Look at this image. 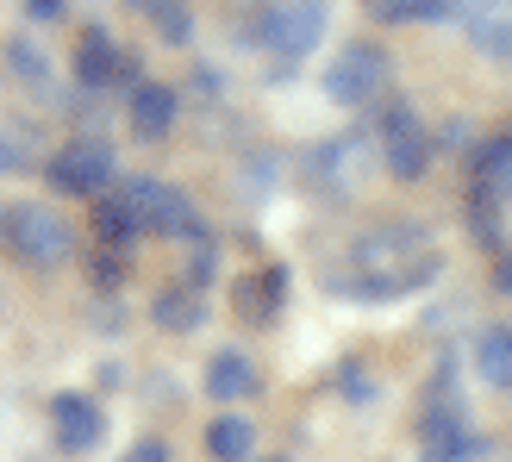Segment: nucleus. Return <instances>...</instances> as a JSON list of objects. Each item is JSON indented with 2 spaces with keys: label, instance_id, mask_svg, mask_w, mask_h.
<instances>
[{
  "label": "nucleus",
  "instance_id": "22",
  "mask_svg": "<svg viewBox=\"0 0 512 462\" xmlns=\"http://www.w3.org/2000/svg\"><path fill=\"white\" fill-rule=\"evenodd\" d=\"M381 19H419V25H438L450 13H463V0H369Z\"/></svg>",
  "mask_w": 512,
  "mask_h": 462
},
{
  "label": "nucleus",
  "instance_id": "5",
  "mask_svg": "<svg viewBox=\"0 0 512 462\" xmlns=\"http://www.w3.org/2000/svg\"><path fill=\"white\" fill-rule=\"evenodd\" d=\"M375 138H381V163H388V175H400V182H419L431 169V157H438V132H425L413 100H388Z\"/></svg>",
  "mask_w": 512,
  "mask_h": 462
},
{
  "label": "nucleus",
  "instance_id": "34",
  "mask_svg": "<svg viewBox=\"0 0 512 462\" xmlns=\"http://www.w3.org/2000/svg\"><path fill=\"white\" fill-rule=\"evenodd\" d=\"M0 244H7V213H0Z\"/></svg>",
  "mask_w": 512,
  "mask_h": 462
},
{
  "label": "nucleus",
  "instance_id": "27",
  "mask_svg": "<svg viewBox=\"0 0 512 462\" xmlns=\"http://www.w3.org/2000/svg\"><path fill=\"white\" fill-rule=\"evenodd\" d=\"M338 394H344L350 406H369V400H375V375H369L363 363H344V369H338Z\"/></svg>",
  "mask_w": 512,
  "mask_h": 462
},
{
  "label": "nucleus",
  "instance_id": "21",
  "mask_svg": "<svg viewBox=\"0 0 512 462\" xmlns=\"http://www.w3.org/2000/svg\"><path fill=\"white\" fill-rule=\"evenodd\" d=\"M463 213H469L475 244L500 256V250H506V200H494L488 188H475V182H469V207H463Z\"/></svg>",
  "mask_w": 512,
  "mask_h": 462
},
{
  "label": "nucleus",
  "instance_id": "11",
  "mask_svg": "<svg viewBox=\"0 0 512 462\" xmlns=\"http://www.w3.org/2000/svg\"><path fill=\"white\" fill-rule=\"evenodd\" d=\"M144 238V219H138V200H132V182H119L94 200V244L100 250H119L132 256V244Z\"/></svg>",
  "mask_w": 512,
  "mask_h": 462
},
{
  "label": "nucleus",
  "instance_id": "10",
  "mask_svg": "<svg viewBox=\"0 0 512 462\" xmlns=\"http://www.w3.org/2000/svg\"><path fill=\"white\" fill-rule=\"evenodd\" d=\"M50 431H57V444L69 456H88L100 438H107V413H100L94 394L63 388V394H50Z\"/></svg>",
  "mask_w": 512,
  "mask_h": 462
},
{
  "label": "nucleus",
  "instance_id": "2",
  "mask_svg": "<svg viewBox=\"0 0 512 462\" xmlns=\"http://www.w3.org/2000/svg\"><path fill=\"white\" fill-rule=\"evenodd\" d=\"M388 82H394L388 50L375 38H350L325 69V100H338V107H369L375 94H388Z\"/></svg>",
  "mask_w": 512,
  "mask_h": 462
},
{
  "label": "nucleus",
  "instance_id": "16",
  "mask_svg": "<svg viewBox=\"0 0 512 462\" xmlns=\"http://www.w3.org/2000/svg\"><path fill=\"white\" fill-rule=\"evenodd\" d=\"M469 44L481 50V57H494V63H512V7L481 0V7L469 13Z\"/></svg>",
  "mask_w": 512,
  "mask_h": 462
},
{
  "label": "nucleus",
  "instance_id": "12",
  "mask_svg": "<svg viewBox=\"0 0 512 462\" xmlns=\"http://www.w3.org/2000/svg\"><path fill=\"white\" fill-rule=\"evenodd\" d=\"M175 113H182V94L169 82H144L138 94H125V119H132V132L144 144H163L175 132Z\"/></svg>",
  "mask_w": 512,
  "mask_h": 462
},
{
  "label": "nucleus",
  "instance_id": "29",
  "mask_svg": "<svg viewBox=\"0 0 512 462\" xmlns=\"http://www.w3.org/2000/svg\"><path fill=\"white\" fill-rule=\"evenodd\" d=\"M13 169H25V150L13 144V132L0 125V175H13Z\"/></svg>",
  "mask_w": 512,
  "mask_h": 462
},
{
  "label": "nucleus",
  "instance_id": "3",
  "mask_svg": "<svg viewBox=\"0 0 512 462\" xmlns=\"http://www.w3.org/2000/svg\"><path fill=\"white\" fill-rule=\"evenodd\" d=\"M44 175H50V188H57V194H69V200H100V194L113 188L119 163H113V144H107V138L82 132V138L57 144V157L44 163Z\"/></svg>",
  "mask_w": 512,
  "mask_h": 462
},
{
  "label": "nucleus",
  "instance_id": "24",
  "mask_svg": "<svg viewBox=\"0 0 512 462\" xmlns=\"http://www.w3.org/2000/svg\"><path fill=\"white\" fill-rule=\"evenodd\" d=\"M213 275H219V244H213V231H200V238L188 244V275H182V281H194V288L207 294Z\"/></svg>",
  "mask_w": 512,
  "mask_h": 462
},
{
  "label": "nucleus",
  "instance_id": "20",
  "mask_svg": "<svg viewBox=\"0 0 512 462\" xmlns=\"http://www.w3.org/2000/svg\"><path fill=\"white\" fill-rule=\"evenodd\" d=\"M475 375L488 381V388L512 394V325H488L475 338Z\"/></svg>",
  "mask_w": 512,
  "mask_h": 462
},
{
  "label": "nucleus",
  "instance_id": "28",
  "mask_svg": "<svg viewBox=\"0 0 512 462\" xmlns=\"http://www.w3.org/2000/svg\"><path fill=\"white\" fill-rule=\"evenodd\" d=\"M119 462H169V444L163 438H138V444H125Z\"/></svg>",
  "mask_w": 512,
  "mask_h": 462
},
{
  "label": "nucleus",
  "instance_id": "19",
  "mask_svg": "<svg viewBox=\"0 0 512 462\" xmlns=\"http://www.w3.org/2000/svg\"><path fill=\"white\" fill-rule=\"evenodd\" d=\"M7 69H13L19 82L38 94V100H50V94H57V75H50V57L38 50V38H32V32H13V38H7Z\"/></svg>",
  "mask_w": 512,
  "mask_h": 462
},
{
  "label": "nucleus",
  "instance_id": "13",
  "mask_svg": "<svg viewBox=\"0 0 512 462\" xmlns=\"http://www.w3.org/2000/svg\"><path fill=\"white\" fill-rule=\"evenodd\" d=\"M288 288H294V269L288 263H269V269H256L238 281V313L250 325H269L281 319V306H288Z\"/></svg>",
  "mask_w": 512,
  "mask_h": 462
},
{
  "label": "nucleus",
  "instance_id": "18",
  "mask_svg": "<svg viewBox=\"0 0 512 462\" xmlns=\"http://www.w3.org/2000/svg\"><path fill=\"white\" fill-rule=\"evenodd\" d=\"M200 444H207L213 462H256V425L244 413H219Z\"/></svg>",
  "mask_w": 512,
  "mask_h": 462
},
{
  "label": "nucleus",
  "instance_id": "35",
  "mask_svg": "<svg viewBox=\"0 0 512 462\" xmlns=\"http://www.w3.org/2000/svg\"><path fill=\"white\" fill-rule=\"evenodd\" d=\"M256 462H288V456H256Z\"/></svg>",
  "mask_w": 512,
  "mask_h": 462
},
{
  "label": "nucleus",
  "instance_id": "15",
  "mask_svg": "<svg viewBox=\"0 0 512 462\" xmlns=\"http://www.w3.org/2000/svg\"><path fill=\"white\" fill-rule=\"evenodd\" d=\"M150 319H157L163 331H200V319H207V294H200L194 281H169V288L150 294Z\"/></svg>",
  "mask_w": 512,
  "mask_h": 462
},
{
  "label": "nucleus",
  "instance_id": "31",
  "mask_svg": "<svg viewBox=\"0 0 512 462\" xmlns=\"http://www.w3.org/2000/svg\"><path fill=\"white\" fill-rule=\"evenodd\" d=\"M463 138H469V125H463V119H450L444 132H438V150H463Z\"/></svg>",
  "mask_w": 512,
  "mask_h": 462
},
{
  "label": "nucleus",
  "instance_id": "7",
  "mask_svg": "<svg viewBox=\"0 0 512 462\" xmlns=\"http://www.w3.org/2000/svg\"><path fill=\"white\" fill-rule=\"evenodd\" d=\"M132 200H138V219L150 238H200L207 219L194 213V194L175 188V182H157V175H132Z\"/></svg>",
  "mask_w": 512,
  "mask_h": 462
},
{
  "label": "nucleus",
  "instance_id": "9",
  "mask_svg": "<svg viewBox=\"0 0 512 462\" xmlns=\"http://www.w3.org/2000/svg\"><path fill=\"white\" fill-rule=\"evenodd\" d=\"M69 75H75V88H82V94H107V88H119V75H125V44L107 32V25H88V32L75 38Z\"/></svg>",
  "mask_w": 512,
  "mask_h": 462
},
{
  "label": "nucleus",
  "instance_id": "32",
  "mask_svg": "<svg viewBox=\"0 0 512 462\" xmlns=\"http://www.w3.org/2000/svg\"><path fill=\"white\" fill-rule=\"evenodd\" d=\"M63 7H69V0H25V13H32V19H63Z\"/></svg>",
  "mask_w": 512,
  "mask_h": 462
},
{
  "label": "nucleus",
  "instance_id": "26",
  "mask_svg": "<svg viewBox=\"0 0 512 462\" xmlns=\"http://www.w3.org/2000/svg\"><path fill=\"white\" fill-rule=\"evenodd\" d=\"M469 456H481V438L469 425L450 431V438H438V444H425V462H469Z\"/></svg>",
  "mask_w": 512,
  "mask_h": 462
},
{
  "label": "nucleus",
  "instance_id": "14",
  "mask_svg": "<svg viewBox=\"0 0 512 462\" xmlns=\"http://www.w3.org/2000/svg\"><path fill=\"white\" fill-rule=\"evenodd\" d=\"M256 394V369H250V356L244 350H213L207 356V400L219 406H238Z\"/></svg>",
  "mask_w": 512,
  "mask_h": 462
},
{
  "label": "nucleus",
  "instance_id": "33",
  "mask_svg": "<svg viewBox=\"0 0 512 462\" xmlns=\"http://www.w3.org/2000/svg\"><path fill=\"white\" fill-rule=\"evenodd\" d=\"M125 7H138V13H157V7H163V0H125Z\"/></svg>",
  "mask_w": 512,
  "mask_h": 462
},
{
  "label": "nucleus",
  "instance_id": "4",
  "mask_svg": "<svg viewBox=\"0 0 512 462\" xmlns=\"http://www.w3.org/2000/svg\"><path fill=\"white\" fill-rule=\"evenodd\" d=\"M7 250L19 256L25 269H57V263H69L75 231H69L63 213H50V207H38V200H25V207H7Z\"/></svg>",
  "mask_w": 512,
  "mask_h": 462
},
{
  "label": "nucleus",
  "instance_id": "17",
  "mask_svg": "<svg viewBox=\"0 0 512 462\" xmlns=\"http://www.w3.org/2000/svg\"><path fill=\"white\" fill-rule=\"evenodd\" d=\"M475 188H488L494 200L512 207V132H494L475 144Z\"/></svg>",
  "mask_w": 512,
  "mask_h": 462
},
{
  "label": "nucleus",
  "instance_id": "25",
  "mask_svg": "<svg viewBox=\"0 0 512 462\" xmlns=\"http://www.w3.org/2000/svg\"><path fill=\"white\" fill-rule=\"evenodd\" d=\"M88 281H94L100 294H119V288H125V256L94 244V250H88Z\"/></svg>",
  "mask_w": 512,
  "mask_h": 462
},
{
  "label": "nucleus",
  "instance_id": "6",
  "mask_svg": "<svg viewBox=\"0 0 512 462\" xmlns=\"http://www.w3.org/2000/svg\"><path fill=\"white\" fill-rule=\"evenodd\" d=\"M325 32H331V0H275V13H269V50H275L281 69L306 63L325 44Z\"/></svg>",
  "mask_w": 512,
  "mask_h": 462
},
{
  "label": "nucleus",
  "instance_id": "23",
  "mask_svg": "<svg viewBox=\"0 0 512 462\" xmlns=\"http://www.w3.org/2000/svg\"><path fill=\"white\" fill-rule=\"evenodd\" d=\"M150 25H157L163 44H194V13L182 7V0H163V7L150 13Z\"/></svg>",
  "mask_w": 512,
  "mask_h": 462
},
{
  "label": "nucleus",
  "instance_id": "30",
  "mask_svg": "<svg viewBox=\"0 0 512 462\" xmlns=\"http://www.w3.org/2000/svg\"><path fill=\"white\" fill-rule=\"evenodd\" d=\"M494 294H506V300H512V244L494 256Z\"/></svg>",
  "mask_w": 512,
  "mask_h": 462
},
{
  "label": "nucleus",
  "instance_id": "1",
  "mask_svg": "<svg viewBox=\"0 0 512 462\" xmlns=\"http://www.w3.org/2000/svg\"><path fill=\"white\" fill-rule=\"evenodd\" d=\"M438 269H444V256H438V244H431L425 225L381 219V225L356 231V238L344 244V263L325 269V288L338 300L375 306V300H400V294L425 288V281H438Z\"/></svg>",
  "mask_w": 512,
  "mask_h": 462
},
{
  "label": "nucleus",
  "instance_id": "8",
  "mask_svg": "<svg viewBox=\"0 0 512 462\" xmlns=\"http://www.w3.org/2000/svg\"><path fill=\"white\" fill-rule=\"evenodd\" d=\"M300 169H306V182L319 188V200H344L356 188V175H363V138H356V132H331V138H319L300 157Z\"/></svg>",
  "mask_w": 512,
  "mask_h": 462
}]
</instances>
